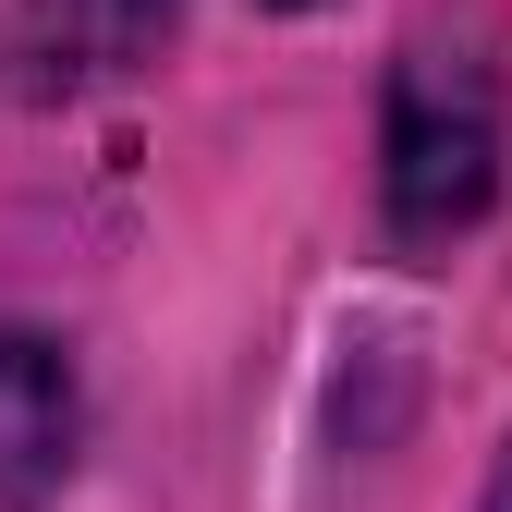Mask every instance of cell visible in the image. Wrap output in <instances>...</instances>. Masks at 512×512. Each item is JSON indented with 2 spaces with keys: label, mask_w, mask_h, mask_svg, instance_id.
<instances>
[{
  "label": "cell",
  "mask_w": 512,
  "mask_h": 512,
  "mask_svg": "<svg viewBox=\"0 0 512 512\" xmlns=\"http://www.w3.org/2000/svg\"><path fill=\"white\" fill-rule=\"evenodd\" d=\"M378 183H391L403 244H452V232L488 220V196H500V74L476 49H403Z\"/></svg>",
  "instance_id": "1"
},
{
  "label": "cell",
  "mask_w": 512,
  "mask_h": 512,
  "mask_svg": "<svg viewBox=\"0 0 512 512\" xmlns=\"http://www.w3.org/2000/svg\"><path fill=\"white\" fill-rule=\"evenodd\" d=\"M74 439H86V403H74L61 342L0 330V500H49L74 476Z\"/></svg>",
  "instance_id": "2"
},
{
  "label": "cell",
  "mask_w": 512,
  "mask_h": 512,
  "mask_svg": "<svg viewBox=\"0 0 512 512\" xmlns=\"http://www.w3.org/2000/svg\"><path fill=\"white\" fill-rule=\"evenodd\" d=\"M171 25V0H37V37L61 74H98V61H135Z\"/></svg>",
  "instance_id": "3"
},
{
  "label": "cell",
  "mask_w": 512,
  "mask_h": 512,
  "mask_svg": "<svg viewBox=\"0 0 512 512\" xmlns=\"http://www.w3.org/2000/svg\"><path fill=\"white\" fill-rule=\"evenodd\" d=\"M488 512H512V452H500V476H488Z\"/></svg>",
  "instance_id": "4"
},
{
  "label": "cell",
  "mask_w": 512,
  "mask_h": 512,
  "mask_svg": "<svg viewBox=\"0 0 512 512\" xmlns=\"http://www.w3.org/2000/svg\"><path fill=\"white\" fill-rule=\"evenodd\" d=\"M269 13H305V0H269Z\"/></svg>",
  "instance_id": "5"
}]
</instances>
